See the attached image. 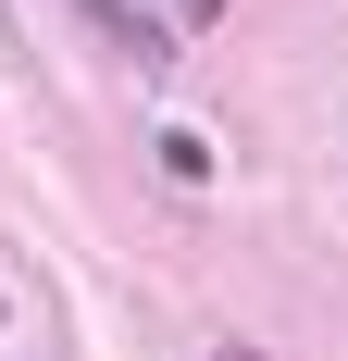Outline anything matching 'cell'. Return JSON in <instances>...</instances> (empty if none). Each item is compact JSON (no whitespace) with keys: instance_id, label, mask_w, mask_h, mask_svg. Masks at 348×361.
<instances>
[{"instance_id":"1","label":"cell","mask_w":348,"mask_h":361,"mask_svg":"<svg viewBox=\"0 0 348 361\" xmlns=\"http://www.w3.org/2000/svg\"><path fill=\"white\" fill-rule=\"evenodd\" d=\"M149 149H162V175H174V187H211V137H199V125H162Z\"/></svg>"},{"instance_id":"2","label":"cell","mask_w":348,"mask_h":361,"mask_svg":"<svg viewBox=\"0 0 348 361\" xmlns=\"http://www.w3.org/2000/svg\"><path fill=\"white\" fill-rule=\"evenodd\" d=\"M187 13H199V25H211V13H224V0H187Z\"/></svg>"},{"instance_id":"3","label":"cell","mask_w":348,"mask_h":361,"mask_svg":"<svg viewBox=\"0 0 348 361\" xmlns=\"http://www.w3.org/2000/svg\"><path fill=\"white\" fill-rule=\"evenodd\" d=\"M211 361H261V349H211Z\"/></svg>"}]
</instances>
